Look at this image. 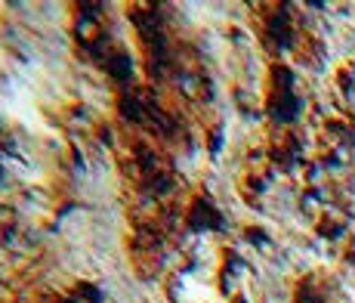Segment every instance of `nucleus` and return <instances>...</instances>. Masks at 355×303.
<instances>
[{
	"label": "nucleus",
	"mask_w": 355,
	"mask_h": 303,
	"mask_svg": "<svg viewBox=\"0 0 355 303\" xmlns=\"http://www.w3.org/2000/svg\"><path fill=\"white\" fill-rule=\"evenodd\" d=\"M186 220H189V226H192V229H210V226L220 223V213L210 208V204L204 202V198H192Z\"/></svg>",
	"instance_id": "nucleus-1"
}]
</instances>
